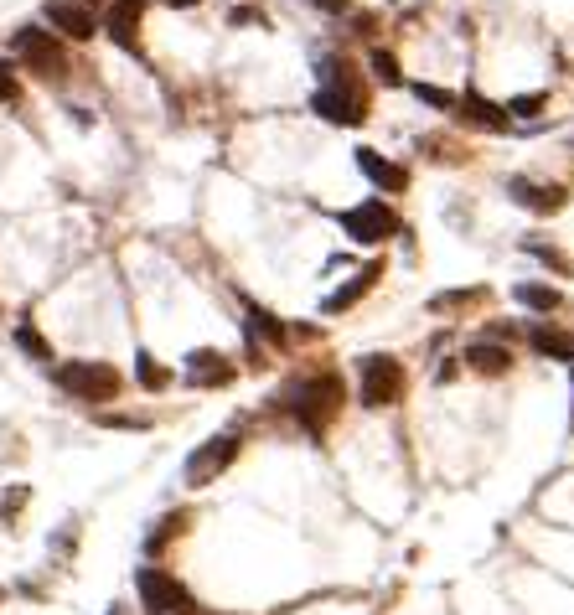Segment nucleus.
Listing matches in <instances>:
<instances>
[{
  "instance_id": "obj_1",
  "label": "nucleus",
  "mask_w": 574,
  "mask_h": 615,
  "mask_svg": "<svg viewBox=\"0 0 574 615\" xmlns=\"http://www.w3.org/2000/svg\"><path fill=\"white\" fill-rule=\"evenodd\" d=\"M316 73H321V88L311 94V109L331 119V125H362L368 119V83L357 78V68L347 57H321Z\"/></svg>"
},
{
  "instance_id": "obj_2",
  "label": "nucleus",
  "mask_w": 574,
  "mask_h": 615,
  "mask_svg": "<svg viewBox=\"0 0 574 615\" xmlns=\"http://www.w3.org/2000/svg\"><path fill=\"white\" fill-rule=\"evenodd\" d=\"M290 409H295V419H300L306 435H326V424L337 419V409H342V378L337 373L306 378V383L290 393Z\"/></svg>"
},
{
  "instance_id": "obj_3",
  "label": "nucleus",
  "mask_w": 574,
  "mask_h": 615,
  "mask_svg": "<svg viewBox=\"0 0 574 615\" xmlns=\"http://www.w3.org/2000/svg\"><path fill=\"white\" fill-rule=\"evenodd\" d=\"M57 388L83 398V404H109V398H119L125 378H119L109 362H63L57 367Z\"/></svg>"
},
{
  "instance_id": "obj_4",
  "label": "nucleus",
  "mask_w": 574,
  "mask_h": 615,
  "mask_svg": "<svg viewBox=\"0 0 574 615\" xmlns=\"http://www.w3.org/2000/svg\"><path fill=\"white\" fill-rule=\"evenodd\" d=\"M135 595H140V610L145 615H187L192 610L187 584H181L176 574H166V569H156V564H145L135 574Z\"/></svg>"
},
{
  "instance_id": "obj_5",
  "label": "nucleus",
  "mask_w": 574,
  "mask_h": 615,
  "mask_svg": "<svg viewBox=\"0 0 574 615\" xmlns=\"http://www.w3.org/2000/svg\"><path fill=\"white\" fill-rule=\"evenodd\" d=\"M404 388H409V378H404V362L399 357H362V388H357V398L368 409H383V404H399L404 398Z\"/></svg>"
},
{
  "instance_id": "obj_6",
  "label": "nucleus",
  "mask_w": 574,
  "mask_h": 615,
  "mask_svg": "<svg viewBox=\"0 0 574 615\" xmlns=\"http://www.w3.org/2000/svg\"><path fill=\"white\" fill-rule=\"evenodd\" d=\"M342 233L352 243H383V238L404 233V223H399V212L388 207L383 197H368V202H357V207L342 212Z\"/></svg>"
},
{
  "instance_id": "obj_7",
  "label": "nucleus",
  "mask_w": 574,
  "mask_h": 615,
  "mask_svg": "<svg viewBox=\"0 0 574 615\" xmlns=\"http://www.w3.org/2000/svg\"><path fill=\"white\" fill-rule=\"evenodd\" d=\"M11 52H16L32 73H42V78H63V73H68L63 42H57L47 26H21V32L11 37Z\"/></svg>"
},
{
  "instance_id": "obj_8",
  "label": "nucleus",
  "mask_w": 574,
  "mask_h": 615,
  "mask_svg": "<svg viewBox=\"0 0 574 615\" xmlns=\"http://www.w3.org/2000/svg\"><path fill=\"white\" fill-rule=\"evenodd\" d=\"M233 455H238V435H213L207 445H197V450L187 455V486L218 481V476L233 466Z\"/></svg>"
},
{
  "instance_id": "obj_9",
  "label": "nucleus",
  "mask_w": 574,
  "mask_h": 615,
  "mask_svg": "<svg viewBox=\"0 0 574 615\" xmlns=\"http://www.w3.org/2000/svg\"><path fill=\"white\" fill-rule=\"evenodd\" d=\"M42 16H47L63 37H73V42H88V37L99 32V21H94V11H88L83 0H47Z\"/></svg>"
},
{
  "instance_id": "obj_10",
  "label": "nucleus",
  "mask_w": 574,
  "mask_h": 615,
  "mask_svg": "<svg viewBox=\"0 0 574 615\" xmlns=\"http://www.w3.org/2000/svg\"><path fill=\"white\" fill-rule=\"evenodd\" d=\"M104 32L114 37V47L135 52L140 47V0H114L104 11Z\"/></svg>"
},
{
  "instance_id": "obj_11",
  "label": "nucleus",
  "mask_w": 574,
  "mask_h": 615,
  "mask_svg": "<svg viewBox=\"0 0 574 615\" xmlns=\"http://www.w3.org/2000/svg\"><path fill=\"white\" fill-rule=\"evenodd\" d=\"M187 383H197V388H223V383H233V362H228L223 352H213V347H202V352L187 357Z\"/></svg>"
},
{
  "instance_id": "obj_12",
  "label": "nucleus",
  "mask_w": 574,
  "mask_h": 615,
  "mask_svg": "<svg viewBox=\"0 0 574 615\" xmlns=\"http://www.w3.org/2000/svg\"><path fill=\"white\" fill-rule=\"evenodd\" d=\"M357 171L368 176L378 192H409V171L394 166V161H383L378 150H357Z\"/></svg>"
},
{
  "instance_id": "obj_13",
  "label": "nucleus",
  "mask_w": 574,
  "mask_h": 615,
  "mask_svg": "<svg viewBox=\"0 0 574 615\" xmlns=\"http://www.w3.org/2000/svg\"><path fill=\"white\" fill-rule=\"evenodd\" d=\"M507 192H512V202H523L528 212H559L569 202L564 187H538V181H528V176H512Z\"/></svg>"
},
{
  "instance_id": "obj_14",
  "label": "nucleus",
  "mask_w": 574,
  "mask_h": 615,
  "mask_svg": "<svg viewBox=\"0 0 574 615\" xmlns=\"http://www.w3.org/2000/svg\"><path fill=\"white\" fill-rule=\"evenodd\" d=\"M461 357H466L471 373H487V378H502L512 367V347H502V342H471Z\"/></svg>"
},
{
  "instance_id": "obj_15",
  "label": "nucleus",
  "mask_w": 574,
  "mask_h": 615,
  "mask_svg": "<svg viewBox=\"0 0 574 615\" xmlns=\"http://www.w3.org/2000/svg\"><path fill=\"white\" fill-rule=\"evenodd\" d=\"M378 274H383L378 264H362V269L352 274V280H347L337 295H326V305H321V311H326V316H337V311H347V305H357L362 295H368V290L378 285Z\"/></svg>"
},
{
  "instance_id": "obj_16",
  "label": "nucleus",
  "mask_w": 574,
  "mask_h": 615,
  "mask_svg": "<svg viewBox=\"0 0 574 615\" xmlns=\"http://www.w3.org/2000/svg\"><path fill=\"white\" fill-rule=\"evenodd\" d=\"M456 114H466L471 125H481V130H507V125H512L507 109L492 104V99H481V94H461V99H456Z\"/></svg>"
},
{
  "instance_id": "obj_17",
  "label": "nucleus",
  "mask_w": 574,
  "mask_h": 615,
  "mask_svg": "<svg viewBox=\"0 0 574 615\" xmlns=\"http://www.w3.org/2000/svg\"><path fill=\"white\" fill-rule=\"evenodd\" d=\"M528 342H533L543 357L574 362V331H564V326H533V331H528Z\"/></svg>"
},
{
  "instance_id": "obj_18",
  "label": "nucleus",
  "mask_w": 574,
  "mask_h": 615,
  "mask_svg": "<svg viewBox=\"0 0 574 615\" xmlns=\"http://www.w3.org/2000/svg\"><path fill=\"white\" fill-rule=\"evenodd\" d=\"M518 305H528V311H543V316H549V311H559V305H564V295H559L554 285H518Z\"/></svg>"
},
{
  "instance_id": "obj_19",
  "label": "nucleus",
  "mask_w": 574,
  "mask_h": 615,
  "mask_svg": "<svg viewBox=\"0 0 574 615\" xmlns=\"http://www.w3.org/2000/svg\"><path fill=\"white\" fill-rule=\"evenodd\" d=\"M16 347L26 352V357H32V362H52V347H47V336L32 326V321H21L16 326Z\"/></svg>"
},
{
  "instance_id": "obj_20",
  "label": "nucleus",
  "mask_w": 574,
  "mask_h": 615,
  "mask_svg": "<svg viewBox=\"0 0 574 615\" xmlns=\"http://www.w3.org/2000/svg\"><path fill=\"white\" fill-rule=\"evenodd\" d=\"M135 378H140V388H150V393L171 383V373H166V367H161L156 357H150V352H140V357H135Z\"/></svg>"
},
{
  "instance_id": "obj_21",
  "label": "nucleus",
  "mask_w": 574,
  "mask_h": 615,
  "mask_svg": "<svg viewBox=\"0 0 574 615\" xmlns=\"http://www.w3.org/2000/svg\"><path fill=\"white\" fill-rule=\"evenodd\" d=\"M249 331H254V336H264V342H275V347L285 342V326H280L275 316H269V311H249Z\"/></svg>"
},
{
  "instance_id": "obj_22",
  "label": "nucleus",
  "mask_w": 574,
  "mask_h": 615,
  "mask_svg": "<svg viewBox=\"0 0 574 615\" xmlns=\"http://www.w3.org/2000/svg\"><path fill=\"white\" fill-rule=\"evenodd\" d=\"M543 104H549V94H518V99H507L502 109H507V119H533Z\"/></svg>"
},
{
  "instance_id": "obj_23",
  "label": "nucleus",
  "mask_w": 574,
  "mask_h": 615,
  "mask_svg": "<svg viewBox=\"0 0 574 615\" xmlns=\"http://www.w3.org/2000/svg\"><path fill=\"white\" fill-rule=\"evenodd\" d=\"M368 68H373V78H383V83H399V63H394V52L373 47V52H368Z\"/></svg>"
},
{
  "instance_id": "obj_24",
  "label": "nucleus",
  "mask_w": 574,
  "mask_h": 615,
  "mask_svg": "<svg viewBox=\"0 0 574 615\" xmlns=\"http://www.w3.org/2000/svg\"><path fill=\"white\" fill-rule=\"evenodd\" d=\"M481 290H450V295H435L430 300V311H461V305H476Z\"/></svg>"
},
{
  "instance_id": "obj_25",
  "label": "nucleus",
  "mask_w": 574,
  "mask_h": 615,
  "mask_svg": "<svg viewBox=\"0 0 574 615\" xmlns=\"http://www.w3.org/2000/svg\"><path fill=\"white\" fill-rule=\"evenodd\" d=\"M414 94H419V104H430V109H456V94H445V88H435V83H419Z\"/></svg>"
},
{
  "instance_id": "obj_26",
  "label": "nucleus",
  "mask_w": 574,
  "mask_h": 615,
  "mask_svg": "<svg viewBox=\"0 0 574 615\" xmlns=\"http://www.w3.org/2000/svg\"><path fill=\"white\" fill-rule=\"evenodd\" d=\"M528 249L543 259V264H549V269H559V274H569V259L559 254V249H549V243H528Z\"/></svg>"
},
{
  "instance_id": "obj_27",
  "label": "nucleus",
  "mask_w": 574,
  "mask_h": 615,
  "mask_svg": "<svg viewBox=\"0 0 574 615\" xmlns=\"http://www.w3.org/2000/svg\"><path fill=\"white\" fill-rule=\"evenodd\" d=\"M99 424H109V429H145L140 414H99Z\"/></svg>"
},
{
  "instance_id": "obj_28",
  "label": "nucleus",
  "mask_w": 574,
  "mask_h": 615,
  "mask_svg": "<svg viewBox=\"0 0 574 615\" xmlns=\"http://www.w3.org/2000/svg\"><path fill=\"white\" fill-rule=\"evenodd\" d=\"M21 94V88H16V73H11V63H0V104H11Z\"/></svg>"
},
{
  "instance_id": "obj_29",
  "label": "nucleus",
  "mask_w": 574,
  "mask_h": 615,
  "mask_svg": "<svg viewBox=\"0 0 574 615\" xmlns=\"http://www.w3.org/2000/svg\"><path fill=\"white\" fill-rule=\"evenodd\" d=\"M321 11H347V0H316Z\"/></svg>"
},
{
  "instance_id": "obj_30",
  "label": "nucleus",
  "mask_w": 574,
  "mask_h": 615,
  "mask_svg": "<svg viewBox=\"0 0 574 615\" xmlns=\"http://www.w3.org/2000/svg\"><path fill=\"white\" fill-rule=\"evenodd\" d=\"M166 6H197V0H166Z\"/></svg>"
},
{
  "instance_id": "obj_31",
  "label": "nucleus",
  "mask_w": 574,
  "mask_h": 615,
  "mask_svg": "<svg viewBox=\"0 0 574 615\" xmlns=\"http://www.w3.org/2000/svg\"><path fill=\"white\" fill-rule=\"evenodd\" d=\"M0 600H6V590H0Z\"/></svg>"
},
{
  "instance_id": "obj_32",
  "label": "nucleus",
  "mask_w": 574,
  "mask_h": 615,
  "mask_svg": "<svg viewBox=\"0 0 574 615\" xmlns=\"http://www.w3.org/2000/svg\"><path fill=\"white\" fill-rule=\"evenodd\" d=\"M114 615H119V610H114Z\"/></svg>"
},
{
  "instance_id": "obj_33",
  "label": "nucleus",
  "mask_w": 574,
  "mask_h": 615,
  "mask_svg": "<svg viewBox=\"0 0 574 615\" xmlns=\"http://www.w3.org/2000/svg\"><path fill=\"white\" fill-rule=\"evenodd\" d=\"M187 615H192V610H187Z\"/></svg>"
}]
</instances>
